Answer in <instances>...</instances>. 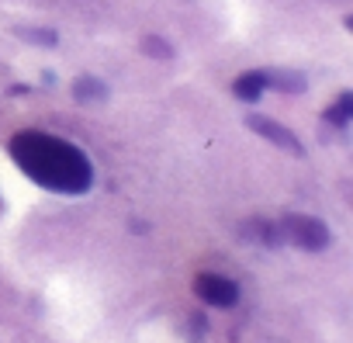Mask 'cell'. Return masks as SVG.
<instances>
[{
  "label": "cell",
  "mask_w": 353,
  "mask_h": 343,
  "mask_svg": "<svg viewBox=\"0 0 353 343\" xmlns=\"http://www.w3.org/2000/svg\"><path fill=\"white\" fill-rule=\"evenodd\" d=\"M14 159L21 170L42 184V188H56V191H83L90 184V163L83 159L80 149H73L63 139L52 135H39V132H25L14 139Z\"/></svg>",
  "instance_id": "obj_1"
},
{
  "label": "cell",
  "mask_w": 353,
  "mask_h": 343,
  "mask_svg": "<svg viewBox=\"0 0 353 343\" xmlns=\"http://www.w3.org/2000/svg\"><path fill=\"white\" fill-rule=\"evenodd\" d=\"M277 226H281L284 243H294V246H298V250H305V253H322V250L332 243L329 226H325L322 219H315V215L291 212V215H284Z\"/></svg>",
  "instance_id": "obj_2"
},
{
  "label": "cell",
  "mask_w": 353,
  "mask_h": 343,
  "mask_svg": "<svg viewBox=\"0 0 353 343\" xmlns=\"http://www.w3.org/2000/svg\"><path fill=\"white\" fill-rule=\"evenodd\" d=\"M194 295H198L201 302L215 305V308H232V305L239 302V284L229 281L225 274H212V271H205V274L194 277Z\"/></svg>",
  "instance_id": "obj_3"
},
{
  "label": "cell",
  "mask_w": 353,
  "mask_h": 343,
  "mask_svg": "<svg viewBox=\"0 0 353 343\" xmlns=\"http://www.w3.org/2000/svg\"><path fill=\"white\" fill-rule=\"evenodd\" d=\"M246 125H250L256 135H263L267 142H274L277 149H284V153H291V156H305V142H301L288 125H281V121H274V118H267V115H250Z\"/></svg>",
  "instance_id": "obj_4"
},
{
  "label": "cell",
  "mask_w": 353,
  "mask_h": 343,
  "mask_svg": "<svg viewBox=\"0 0 353 343\" xmlns=\"http://www.w3.org/2000/svg\"><path fill=\"white\" fill-rule=\"evenodd\" d=\"M267 87H270V80H267V70H250V73L236 77V84H232V94H236V101L256 104V101H263Z\"/></svg>",
  "instance_id": "obj_5"
},
{
  "label": "cell",
  "mask_w": 353,
  "mask_h": 343,
  "mask_svg": "<svg viewBox=\"0 0 353 343\" xmlns=\"http://www.w3.org/2000/svg\"><path fill=\"white\" fill-rule=\"evenodd\" d=\"M108 94H111L108 84L97 80V77H90V73H83V77L73 80V97H77L80 104H104Z\"/></svg>",
  "instance_id": "obj_6"
},
{
  "label": "cell",
  "mask_w": 353,
  "mask_h": 343,
  "mask_svg": "<svg viewBox=\"0 0 353 343\" xmlns=\"http://www.w3.org/2000/svg\"><path fill=\"white\" fill-rule=\"evenodd\" d=\"M350 118H353V94H350V90H343V94H339V101H336L332 108H325V111H322V121H325V125H332V128H346V125H350Z\"/></svg>",
  "instance_id": "obj_7"
},
{
  "label": "cell",
  "mask_w": 353,
  "mask_h": 343,
  "mask_svg": "<svg viewBox=\"0 0 353 343\" xmlns=\"http://www.w3.org/2000/svg\"><path fill=\"white\" fill-rule=\"evenodd\" d=\"M243 233H253L250 239H260L263 246H281V243H284L281 226H277V222H267V219H253V222H246Z\"/></svg>",
  "instance_id": "obj_8"
},
{
  "label": "cell",
  "mask_w": 353,
  "mask_h": 343,
  "mask_svg": "<svg viewBox=\"0 0 353 343\" xmlns=\"http://www.w3.org/2000/svg\"><path fill=\"white\" fill-rule=\"evenodd\" d=\"M142 52H145L149 59H163V63L173 59V46H170L166 39H159V35H145V39H142Z\"/></svg>",
  "instance_id": "obj_9"
},
{
  "label": "cell",
  "mask_w": 353,
  "mask_h": 343,
  "mask_svg": "<svg viewBox=\"0 0 353 343\" xmlns=\"http://www.w3.org/2000/svg\"><path fill=\"white\" fill-rule=\"evenodd\" d=\"M267 80H270V87H277L284 94L305 90V77H298V73H267Z\"/></svg>",
  "instance_id": "obj_10"
},
{
  "label": "cell",
  "mask_w": 353,
  "mask_h": 343,
  "mask_svg": "<svg viewBox=\"0 0 353 343\" xmlns=\"http://www.w3.org/2000/svg\"><path fill=\"white\" fill-rule=\"evenodd\" d=\"M14 35H21V39H32L35 46H56V32L52 28H14Z\"/></svg>",
  "instance_id": "obj_11"
}]
</instances>
